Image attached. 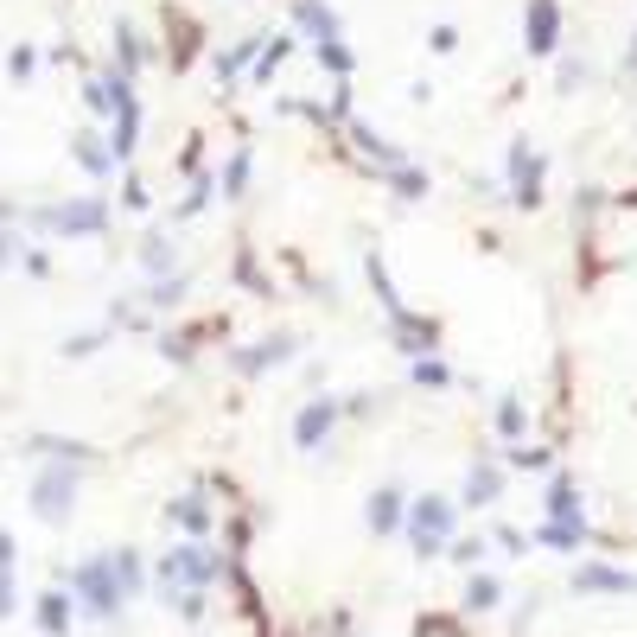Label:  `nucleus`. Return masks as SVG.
<instances>
[{
    "mask_svg": "<svg viewBox=\"0 0 637 637\" xmlns=\"http://www.w3.org/2000/svg\"><path fill=\"white\" fill-rule=\"evenodd\" d=\"M217 574H223L217 548L179 542V548H166V561H160V593H166V599H179V593H211Z\"/></svg>",
    "mask_w": 637,
    "mask_h": 637,
    "instance_id": "obj_1",
    "label": "nucleus"
},
{
    "mask_svg": "<svg viewBox=\"0 0 637 637\" xmlns=\"http://www.w3.org/2000/svg\"><path fill=\"white\" fill-rule=\"evenodd\" d=\"M408 542H415V555L421 561H434L453 548V497H440V491H421V497H408Z\"/></svg>",
    "mask_w": 637,
    "mask_h": 637,
    "instance_id": "obj_2",
    "label": "nucleus"
},
{
    "mask_svg": "<svg viewBox=\"0 0 637 637\" xmlns=\"http://www.w3.org/2000/svg\"><path fill=\"white\" fill-rule=\"evenodd\" d=\"M71 599H77L90 618H115V612H122L128 593H122V580H115V561H109V555L77 561V567H71Z\"/></svg>",
    "mask_w": 637,
    "mask_h": 637,
    "instance_id": "obj_3",
    "label": "nucleus"
},
{
    "mask_svg": "<svg viewBox=\"0 0 637 637\" xmlns=\"http://www.w3.org/2000/svg\"><path fill=\"white\" fill-rule=\"evenodd\" d=\"M32 510H39L45 523H64V516L77 510V472H64V459L32 478Z\"/></svg>",
    "mask_w": 637,
    "mask_h": 637,
    "instance_id": "obj_4",
    "label": "nucleus"
},
{
    "mask_svg": "<svg viewBox=\"0 0 637 637\" xmlns=\"http://www.w3.org/2000/svg\"><path fill=\"white\" fill-rule=\"evenodd\" d=\"M338 415H344L338 395H313V402H306L300 415H294V446H300V453H325V446H332Z\"/></svg>",
    "mask_w": 637,
    "mask_h": 637,
    "instance_id": "obj_5",
    "label": "nucleus"
},
{
    "mask_svg": "<svg viewBox=\"0 0 637 637\" xmlns=\"http://www.w3.org/2000/svg\"><path fill=\"white\" fill-rule=\"evenodd\" d=\"M510 198L523 204V211H536V204H542V153L529 147V141L510 147Z\"/></svg>",
    "mask_w": 637,
    "mask_h": 637,
    "instance_id": "obj_6",
    "label": "nucleus"
},
{
    "mask_svg": "<svg viewBox=\"0 0 637 637\" xmlns=\"http://www.w3.org/2000/svg\"><path fill=\"white\" fill-rule=\"evenodd\" d=\"M364 516H370V529H376V536H402V523H408V491H402V485L370 491Z\"/></svg>",
    "mask_w": 637,
    "mask_h": 637,
    "instance_id": "obj_7",
    "label": "nucleus"
},
{
    "mask_svg": "<svg viewBox=\"0 0 637 637\" xmlns=\"http://www.w3.org/2000/svg\"><path fill=\"white\" fill-rule=\"evenodd\" d=\"M542 523H587V497H580L574 472L548 478V516H542Z\"/></svg>",
    "mask_w": 637,
    "mask_h": 637,
    "instance_id": "obj_8",
    "label": "nucleus"
},
{
    "mask_svg": "<svg viewBox=\"0 0 637 637\" xmlns=\"http://www.w3.org/2000/svg\"><path fill=\"white\" fill-rule=\"evenodd\" d=\"M294 332H274V338H262L255 351H236V370H249V376H262V370H281V364H294Z\"/></svg>",
    "mask_w": 637,
    "mask_h": 637,
    "instance_id": "obj_9",
    "label": "nucleus"
},
{
    "mask_svg": "<svg viewBox=\"0 0 637 637\" xmlns=\"http://www.w3.org/2000/svg\"><path fill=\"white\" fill-rule=\"evenodd\" d=\"M497 497H504V466H497L491 453H478L466 466V504L485 510V504H497Z\"/></svg>",
    "mask_w": 637,
    "mask_h": 637,
    "instance_id": "obj_10",
    "label": "nucleus"
},
{
    "mask_svg": "<svg viewBox=\"0 0 637 637\" xmlns=\"http://www.w3.org/2000/svg\"><path fill=\"white\" fill-rule=\"evenodd\" d=\"M574 593H637V574L606 567V561H580L574 567Z\"/></svg>",
    "mask_w": 637,
    "mask_h": 637,
    "instance_id": "obj_11",
    "label": "nucleus"
},
{
    "mask_svg": "<svg viewBox=\"0 0 637 637\" xmlns=\"http://www.w3.org/2000/svg\"><path fill=\"white\" fill-rule=\"evenodd\" d=\"M389 332L402 338V351H408V357H434V351H440V325H434V319L395 313V319H389Z\"/></svg>",
    "mask_w": 637,
    "mask_h": 637,
    "instance_id": "obj_12",
    "label": "nucleus"
},
{
    "mask_svg": "<svg viewBox=\"0 0 637 637\" xmlns=\"http://www.w3.org/2000/svg\"><path fill=\"white\" fill-rule=\"evenodd\" d=\"M555 45H561V7L555 0H529V51L548 58Z\"/></svg>",
    "mask_w": 637,
    "mask_h": 637,
    "instance_id": "obj_13",
    "label": "nucleus"
},
{
    "mask_svg": "<svg viewBox=\"0 0 637 637\" xmlns=\"http://www.w3.org/2000/svg\"><path fill=\"white\" fill-rule=\"evenodd\" d=\"M51 223H58L64 236H96L102 223H109V211H102V198H77V204H64V211H51Z\"/></svg>",
    "mask_w": 637,
    "mask_h": 637,
    "instance_id": "obj_14",
    "label": "nucleus"
},
{
    "mask_svg": "<svg viewBox=\"0 0 637 637\" xmlns=\"http://www.w3.org/2000/svg\"><path fill=\"white\" fill-rule=\"evenodd\" d=\"M166 516H172V523H179L192 542H204V536H211V504H204L198 491H192V497H172V504H166Z\"/></svg>",
    "mask_w": 637,
    "mask_h": 637,
    "instance_id": "obj_15",
    "label": "nucleus"
},
{
    "mask_svg": "<svg viewBox=\"0 0 637 637\" xmlns=\"http://www.w3.org/2000/svg\"><path fill=\"white\" fill-rule=\"evenodd\" d=\"M71 618H77L71 593H58V587L39 593V631H45V637H64V631H71Z\"/></svg>",
    "mask_w": 637,
    "mask_h": 637,
    "instance_id": "obj_16",
    "label": "nucleus"
},
{
    "mask_svg": "<svg viewBox=\"0 0 637 637\" xmlns=\"http://www.w3.org/2000/svg\"><path fill=\"white\" fill-rule=\"evenodd\" d=\"M536 542H542V548H555V555H574V548H587V542H593V529H587V523H542V529H536Z\"/></svg>",
    "mask_w": 637,
    "mask_h": 637,
    "instance_id": "obj_17",
    "label": "nucleus"
},
{
    "mask_svg": "<svg viewBox=\"0 0 637 637\" xmlns=\"http://www.w3.org/2000/svg\"><path fill=\"white\" fill-rule=\"evenodd\" d=\"M364 274H370V294L383 300V313H389V319H395V313H408V306H402V294H395V281H389V268H383V255H376V249L364 255Z\"/></svg>",
    "mask_w": 637,
    "mask_h": 637,
    "instance_id": "obj_18",
    "label": "nucleus"
},
{
    "mask_svg": "<svg viewBox=\"0 0 637 637\" xmlns=\"http://www.w3.org/2000/svg\"><path fill=\"white\" fill-rule=\"evenodd\" d=\"M294 13H300V26L313 32V45H332V39H338V20H332V7H325V0H300Z\"/></svg>",
    "mask_w": 637,
    "mask_h": 637,
    "instance_id": "obj_19",
    "label": "nucleus"
},
{
    "mask_svg": "<svg viewBox=\"0 0 637 637\" xmlns=\"http://www.w3.org/2000/svg\"><path fill=\"white\" fill-rule=\"evenodd\" d=\"M357 153H370V160L383 166V172L408 166V153H402V147H389V141H383V134H376V128H357Z\"/></svg>",
    "mask_w": 637,
    "mask_h": 637,
    "instance_id": "obj_20",
    "label": "nucleus"
},
{
    "mask_svg": "<svg viewBox=\"0 0 637 637\" xmlns=\"http://www.w3.org/2000/svg\"><path fill=\"white\" fill-rule=\"evenodd\" d=\"M497 606H504L497 574H472V580H466V612H497Z\"/></svg>",
    "mask_w": 637,
    "mask_h": 637,
    "instance_id": "obj_21",
    "label": "nucleus"
},
{
    "mask_svg": "<svg viewBox=\"0 0 637 637\" xmlns=\"http://www.w3.org/2000/svg\"><path fill=\"white\" fill-rule=\"evenodd\" d=\"M523 427H529V408L516 402V395H497V434H504V440H523Z\"/></svg>",
    "mask_w": 637,
    "mask_h": 637,
    "instance_id": "obj_22",
    "label": "nucleus"
},
{
    "mask_svg": "<svg viewBox=\"0 0 637 637\" xmlns=\"http://www.w3.org/2000/svg\"><path fill=\"white\" fill-rule=\"evenodd\" d=\"M504 466H516V472H548V466H555V453H548V446H510Z\"/></svg>",
    "mask_w": 637,
    "mask_h": 637,
    "instance_id": "obj_23",
    "label": "nucleus"
},
{
    "mask_svg": "<svg viewBox=\"0 0 637 637\" xmlns=\"http://www.w3.org/2000/svg\"><path fill=\"white\" fill-rule=\"evenodd\" d=\"M115 580H122V593L134 599V593H141V555H134V548H115Z\"/></svg>",
    "mask_w": 637,
    "mask_h": 637,
    "instance_id": "obj_24",
    "label": "nucleus"
},
{
    "mask_svg": "<svg viewBox=\"0 0 637 637\" xmlns=\"http://www.w3.org/2000/svg\"><path fill=\"white\" fill-rule=\"evenodd\" d=\"M192 351H198V332H166L160 338V357H172V364H192Z\"/></svg>",
    "mask_w": 637,
    "mask_h": 637,
    "instance_id": "obj_25",
    "label": "nucleus"
},
{
    "mask_svg": "<svg viewBox=\"0 0 637 637\" xmlns=\"http://www.w3.org/2000/svg\"><path fill=\"white\" fill-rule=\"evenodd\" d=\"M415 383L421 389H446V383H453V370H446L440 357H415Z\"/></svg>",
    "mask_w": 637,
    "mask_h": 637,
    "instance_id": "obj_26",
    "label": "nucleus"
},
{
    "mask_svg": "<svg viewBox=\"0 0 637 637\" xmlns=\"http://www.w3.org/2000/svg\"><path fill=\"white\" fill-rule=\"evenodd\" d=\"M249 185V153H230V166H223V198H243Z\"/></svg>",
    "mask_w": 637,
    "mask_h": 637,
    "instance_id": "obj_27",
    "label": "nucleus"
},
{
    "mask_svg": "<svg viewBox=\"0 0 637 637\" xmlns=\"http://www.w3.org/2000/svg\"><path fill=\"white\" fill-rule=\"evenodd\" d=\"M13 599H20L13 593V542L0 536V612H13Z\"/></svg>",
    "mask_w": 637,
    "mask_h": 637,
    "instance_id": "obj_28",
    "label": "nucleus"
},
{
    "mask_svg": "<svg viewBox=\"0 0 637 637\" xmlns=\"http://www.w3.org/2000/svg\"><path fill=\"white\" fill-rule=\"evenodd\" d=\"M389 185H395L402 198H427V172H415V166H395V172H389Z\"/></svg>",
    "mask_w": 637,
    "mask_h": 637,
    "instance_id": "obj_29",
    "label": "nucleus"
},
{
    "mask_svg": "<svg viewBox=\"0 0 637 637\" xmlns=\"http://www.w3.org/2000/svg\"><path fill=\"white\" fill-rule=\"evenodd\" d=\"M147 300H153V306H179V300H185V274H172V281H153Z\"/></svg>",
    "mask_w": 637,
    "mask_h": 637,
    "instance_id": "obj_30",
    "label": "nucleus"
},
{
    "mask_svg": "<svg viewBox=\"0 0 637 637\" xmlns=\"http://www.w3.org/2000/svg\"><path fill=\"white\" fill-rule=\"evenodd\" d=\"M446 555H453L459 567H478V561H485V536H459L453 548H446Z\"/></svg>",
    "mask_w": 637,
    "mask_h": 637,
    "instance_id": "obj_31",
    "label": "nucleus"
},
{
    "mask_svg": "<svg viewBox=\"0 0 637 637\" xmlns=\"http://www.w3.org/2000/svg\"><path fill=\"white\" fill-rule=\"evenodd\" d=\"M141 262H147L153 274H166V268H172V243H166V236H147V249H141Z\"/></svg>",
    "mask_w": 637,
    "mask_h": 637,
    "instance_id": "obj_32",
    "label": "nucleus"
},
{
    "mask_svg": "<svg viewBox=\"0 0 637 637\" xmlns=\"http://www.w3.org/2000/svg\"><path fill=\"white\" fill-rule=\"evenodd\" d=\"M77 160L90 166V172H109V153L96 147V134H83V141H77Z\"/></svg>",
    "mask_w": 637,
    "mask_h": 637,
    "instance_id": "obj_33",
    "label": "nucleus"
},
{
    "mask_svg": "<svg viewBox=\"0 0 637 637\" xmlns=\"http://www.w3.org/2000/svg\"><path fill=\"white\" fill-rule=\"evenodd\" d=\"M497 548H504V555H523L529 536H523V529H510V523H497Z\"/></svg>",
    "mask_w": 637,
    "mask_h": 637,
    "instance_id": "obj_34",
    "label": "nucleus"
},
{
    "mask_svg": "<svg viewBox=\"0 0 637 637\" xmlns=\"http://www.w3.org/2000/svg\"><path fill=\"white\" fill-rule=\"evenodd\" d=\"M319 58H325V64H332V71H351V51H344L338 39H332V45H319Z\"/></svg>",
    "mask_w": 637,
    "mask_h": 637,
    "instance_id": "obj_35",
    "label": "nucleus"
},
{
    "mask_svg": "<svg viewBox=\"0 0 637 637\" xmlns=\"http://www.w3.org/2000/svg\"><path fill=\"white\" fill-rule=\"evenodd\" d=\"M631 64H637V39H631Z\"/></svg>",
    "mask_w": 637,
    "mask_h": 637,
    "instance_id": "obj_36",
    "label": "nucleus"
}]
</instances>
